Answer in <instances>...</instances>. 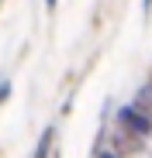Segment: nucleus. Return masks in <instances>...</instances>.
<instances>
[{
    "label": "nucleus",
    "instance_id": "f257e3e1",
    "mask_svg": "<svg viewBox=\"0 0 152 158\" xmlns=\"http://www.w3.org/2000/svg\"><path fill=\"white\" fill-rule=\"evenodd\" d=\"M118 124H121V131H128V134H135V138L152 134V114H145L142 107H135V103L118 110Z\"/></svg>",
    "mask_w": 152,
    "mask_h": 158
},
{
    "label": "nucleus",
    "instance_id": "20e7f679",
    "mask_svg": "<svg viewBox=\"0 0 152 158\" xmlns=\"http://www.w3.org/2000/svg\"><path fill=\"white\" fill-rule=\"evenodd\" d=\"M45 4H48V7H56V0H45Z\"/></svg>",
    "mask_w": 152,
    "mask_h": 158
},
{
    "label": "nucleus",
    "instance_id": "7ed1b4c3",
    "mask_svg": "<svg viewBox=\"0 0 152 158\" xmlns=\"http://www.w3.org/2000/svg\"><path fill=\"white\" fill-rule=\"evenodd\" d=\"M97 158H118V151H97Z\"/></svg>",
    "mask_w": 152,
    "mask_h": 158
},
{
    "label": "nucleus",
    "instance_id": "39448f33",
    "mask_svg": "<svg viewBox=\"0 0 152 158\" xmlns=\"http://www.w3.org/2000/svg\"><path fill=\"white\" fill-rule=\"evenodd\" d=\"M0 4H4V0H0Z\"/></svg>",
    "mask_w": 152,
    "mask_h": 158
},
{
    "label": "nucleus",
    "instance_id": "f03ea898",
    "mask_svg": "<svg viewBox=\"0 0 152 158\" xmlns=\"http://www.w3.org/2000/svg\"><path fill=\"white\" fill-rule=\"evenodd\" d=\"M48 148H52V131H45V134H42V141H38V151H35V158H48Z\"/></svg>",
    "mask_w": 152,
    "mask_h": 158
}]
</instances>
